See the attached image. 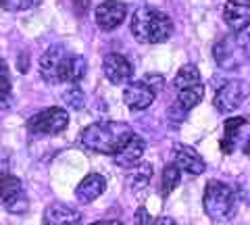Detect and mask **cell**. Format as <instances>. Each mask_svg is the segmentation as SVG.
Returning <instances> with one entry per match:
<instances>
[{"mask_svg":"<svg viewBox=\"0 0 250 225\" xmlns=\"http://www.w3.org/2000/svg\"><path fill=\"white\" fill-rule=\"evenodd\" d=\"M85 61L62 46H52L40 59V75L48 83H77L85 75Z\"/></svg>","mask_w":250,"mask_h":225,"instance_id":"obj_1","label":"cell"},{"mask_svg":"<svg viewBox=\"0 0 250 225\" xmlns=\"http://www.w3.org/2000/svg\"><path fill=\"white\" fill-rule=\"evenodd\" d=\"M134 136L129 125L125 123H117V121H100V123H92L80 134V144L85 150L96 152V154H111L115 157L127 140Z\"/></svg>","mask_w":250,"mask_h":225,"instance_id":"obj_2","label":"cell"},{"mask_svg":"<svg viewBox=\"0 0 250 225\" xmlns=\"http://www.w3.org/2000/svg\"><path fill=\"white\" fill-rule=\"evenodd\" d=\"M134 38L142 44H161L173 36V21L167 13L152 6H140L129 23Z\"/></svg>","mask_w":250,"mask_h":225,"instance_id":"obj_3","label":"cell"},{"mask_svg":"<svg viewBox=\"0 0 250 225\" xmlns=\"http://www.w3.org/2000/svg\"><path fill=\"white\" fill-rule=\"evenodd\" d=\"M202 205H205V213L213 221H228L236 215L238 198H236V192H233L228 184L210 180L205 188Z\"/></svg>","mask_w":250,"mask_h":225,"instance_id":"obj_4","label":"cell"},{"mask_svg":"<svg viewBox=\"0 0 250 225\" xmlns=\"http://www.w3.org/2000/svg\"><path fill=\"white\" fill-rule=\"evenodd\" d=\"M213 54L223 69L240 67L250 59V40H246V36H223L213 46Z\"/></svg>","mask_w":250,"mask_h":225,"instance_id":"obj_5","label":"cell"},{"mask_svg":"<svg viewBox=\"0 0 250 225\" xmlns=\"http://www.w3.org/2000/svg\"><path fill=\"white\" fill-rule=\"evenodd\" d=\"M67 125H69V115L65 108H61V106L44 108V111L34 115V117L27 121L29 131L44 134V136H57L61 131H65Z\"/></svg>","mask_w":250,"mask_h":225,"instance_id":"obj_6","label":"cell"},{"mask_svg":"<svg viewBox=\"0 0 250 225\" xmlns=\"http://www.w3.org/2000/svg\"><path fill=\"white\" fill-rule=\"evenodd\" d=\"M0 203L4 205L6 211L15 215H21L27 211L29 200L17 175H11V173L0 175Z\"/></svg>","mask_w":250,"mask_h":225,"instance_id":"obj_7","label":"cell"},{"mask_svg":"<svg viewBox=\"0 0 250 225\" xmlns=\"http://www.w3.org/2000/svg\"><path fill=\"white\" fill-rule=\"evenodd\" d=\"M250 94V86L242 80H233L223 83L221 88L217 90L213 104L219 113H233L236 108L242 106V102L246 100V96Z\"/></svg>","mask_w":250,"mask_h":225,"instance_id":"obj_8","label":"cell"},{"mask_svg":"<svg viewBox=\"0 0 250 225\" xmlns=\"http://www.w3.org/2000/svg\"><path fill=\"white\" fill-rule=\"evenodd\" d=\"M127 17V6L119 0H104L96 6V25L104 32H113Z\"/></svg>","mask_w":250,"mask_h":225,"instance_id":"obj_9","label":"cell"},{"mask_svg":"<svg viewBox=\"0 0 250 225\" xmlns=\"http://www.w3.org/2000/svg\"><path fill=\"white\" fill-rule=\"evenodd\" d=\"M173 165L179 171H188L192 175H200V173H205V169H207L205 159H202L192 146H186V144L173 146Z\"/></svg>","mask_w":250,"mask_h":225,"instance_id":"obj_10","label":"cell"},{"mask_svg":"<svg viewBox=\"0 0 250 225\" xmlns=\"http://www.w3.org/2000/svg\"><path fill=\"white\" fill-rule=\"evenodd\" d=\"M103 69H104V75L111 83H125L134 77V67L123 54H117V52H108L104 61H103Z\"/></svg>","mask_w":250,"mask_h":225,"instance_id":"obj_11","label":"cell"},{"mask_svg":"<svg viewBox=\"0 0 250 225\" xmlns=\"http://www.w3.org/2000/svg\"><path fill=\"white\" fill-rule=\"evenodd\" d=\"M154 88L148 86L146 82H131L123 90V100L129 111H144L154 102Z\"/></svg>","mask_w":250,"mask_h":225,"instance_id":"obj_12","label":"cell"},{"mask_svg":"<svg viewBox=\"0 0 250 225\" xmlns=\"http://www.w3.org/2000/svg\"><path fill=\"white\" fill-rule=\"evenodd\" d=\"M223 19L233 32H244L250 25V0H228Z\"/></svg>","mask_w":250,"mask_h":225,"instance_id":"obj_13","label":"cell"},{"mask_svg":"<svg viewBox=\"0 0 250 225\" xmlns=\"http://www.w3.org/2000/svg\"><path fill=\"white\" fill-rule=\"evenodd\" d=\"M106 190V180L100 173H90L85 175L83 180L80 182V185L75 188V198L80 203L88 205V203H94L100 194Z\"/></svg>","mask_w":250,"mask_h":225,"instance_id":"obj_14","label":"cell"},{"mask_svg":"<svg viewBox=\"0 0 250 225\" xmlns=\"http://www.w3.org/2000/svg\"><path fill=\"white\" fill-rule=\"evenodd\" d=\"M142 154H144V140L138 134H134L127 140V144L115 154V163L123 169H134L140 163V159H142Z\"/></svg>","mask_w":250,"mask_h":225,"instance_id":"obj_15","label":"cell"},{"mask_svg":"<svg viewBox=\"0 0 250 225\" xmlns=\"http://www.w3.org/2000/svg\"><path fill=\"white\" fill-rule=\"evenodd\" d=\"M82 215L67 205H50L44 211V225H80Z\"/></svg>","mask_w":250,"mask_h":225,"instance_id":"obj_16","label":"cell"},{"mask_svg":"<svg viewBox=\"0 0 250 225\" xmlns=\"http://www.w3.org/2000/svg\"><path fill=\"white\" fill-rule=\"evenodd\" d=\"M202 94H205L202 83H198V86H192V88L177 90V104H179V108L190 111V108H194L202 100Z\"/></svg>","mask_w":250,"mask_h":225,"instance_id":"obj_17","label":"cell"},{"mask_svg":"<svg viewBox=\"0 0 250 225\" xmlns=\"http://www.w3.org/2000/svg\"><path fill=\"white\" fill-rule=\"evenodd\" d=\"M198 83H202V82H200V71H198L196 65H184L175 75V88L177 90L192 88V86H198Z\"/></svg>","mask_w":250,"mask_h":225,"instance_id":"obj_18","label":"cell"},{"mask_svg":"<svg viewBox=\"0 0 250 225\" xmlns=\"http://www.w3.org/2000/svg\"><path fill=\"white\" fill-rule=\"evenodd\" d=\"M246 123L244 117H233L229 121H225V134L221 140V150L225 154H229L233 150V142H236V136H238V129Z\"/></svg>","mask_w":250,"mask_h":225,"instance_id":"obj_19","label":"cell"},{"mask_svg":"<svg viewBox=\"0 0 250 225\" xmlns=\"http://www.w3.org/2000/svg\"><path fill=\"white\" fill-rule=\"evenodd\" d=\"M179 180H182V171H179L173 163L163 169V196H169V194L177 188Z\"/></svg>","mask_w":250,"mask_h":225,"instance_id":"obj_20","label":"cell"},{"mask_svg":"<svg viewBox=\"0 0 250 225\" xmlns=\"http://www.w3.org/2000/svg\"><path fill=\"white\" fill-rule=\"evenodd\" d=\"M150 177H152V165H142L140 169H134V173L127 177V185L129 188H138V185H144Z\"/></svg>","mask_w":250,"mask_h":225,"instance_id":"obj_21","label":"cell"},{"mask_svg":"<svg viewBox=\"0 0 250 225\" xmlns=\"http://www.w3.org/2000/svg\"><path fill=\"white\" fill-rule=\"evenodd\" d=\"M42 0H0V6L4 11H11V13H19V11H27L31 6H38Z\"/></svg>","mask_w":250,"mask_h":225,"instance_id":"obj_22","label":"cell"},{"mask_svg":"<svg viewBox=\"0 0 250 225\" xmlns=\"http://www.w3.org/2000/svg\"><path fill=\"white\" fill-rule=\"evenodd\" d=\"M11 94V75H9V67L2 59H0V102H4Z\"/></svg>","mask_w":250,"mask_h":225,"instance_id":"obj_23","label":"cell"},{"mask_svg":"<svg viewBox=\"0 0 250 225\" xmlns=\"http://www.w3.org/2000/svg\"><path fill=\"white\" fill-rule=\"evenodd\" d=\"M136 219H138V225H152V223H154V219L146 213V208H144V206H140V208H138Z\"/></svg>","mask_w":250,"mask_h":225,"instance_id":"obj_24","label":"cell"},{"mask_svg":"<svg viewBox=\"0 0 250 225\" xmlns=\"http://www.w3.org/2000/svg\"><path fill=\"white\" fill-rule=\"evenodd\" d=\"M90 225H123V223L117 221V219H104V221H94Z\"/></svg>","mask_w":250,"mask_h":225,"instance_id":"obj_25","label":"cell"},{"mask_svg":"<svg viewBox=\"0 0 250 225\" xmlns=\"http://www.w3.org/2000/svg\"><path fill=\"white\" fill-rule=\"evenodd\" d=\"M152 225H177L173 219H159V221H154Z\"/></svg>","mask_w":250,"mask_h":225,"instance_id":"obj_26","label":"cell"},{"mask_svg":"<svg viewBox=\"0 0 250 225\" xmlns=\"http://www.w3.org/2000/svg\"><path fill=\"white\" fill-rule=\"evenodd\" d=\"M244 152H246L248 157H250V140H248V142H246V146H244Z\"/></svg>","mask_w":250,"mask_h":225,"instance_id":"obj_27","label":"cell"}]
</instances>
